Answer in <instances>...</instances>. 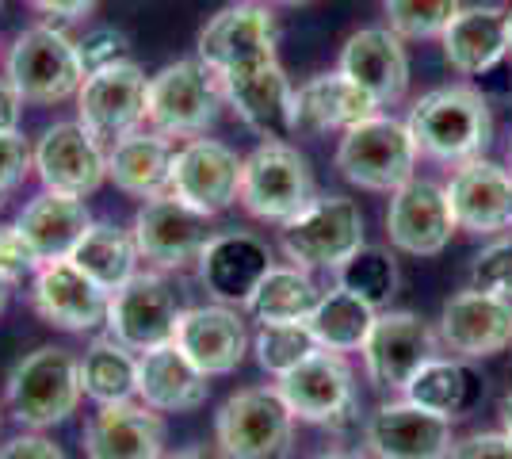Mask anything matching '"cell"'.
<instances>
[{"mask_svg":"<svg viewBox=\"0 0 512 459\" xmlns=\"http://www.w3.org/2000/svg\"><path fill=\"white\" fill-rule=\"evenodd\" d=\"M417 150L444 161V165H463L482 157V150L493 138L490 100L470 85H444L425 92L406 119Z\"/></svg>","mask_w":512,"mask_h":459,"instance_id":"obj_1","label":"cell"},{"mask_svg":"<svg viewBox=\"0 0 512 459\" xmlns=\"http://www.w3.org/2000/svg\"><path fill=\"white\" fill-rule=\"evenodd\" d=\"M81 356L58 345H39L16 360L4 379V406L20 425L43 433L62 425L81 406Z\"/></svg>","mask_w":512,"mask_h":459,"instance_id":"obj_2","label":"cell"},{"mask_svg":"<svg viewBox=\"0 0 512 459\" xmlns=\"http://www.w3.org/2000/svg\"><path fill=\"white\" fill-rule=\"evenodd\" d=\"M226 104L222 81L199 58H180L150 77L146 92V123L161 138H203L218 123Z\"/></svg>","mask_w":512,"mask_h":459,"instance_id":"obj_3","label":"cell"},{"mask_svg":"<svg viewBox=\"0 0 512 459\" xmlns=\"http://www.w3.org/2000/svg\"><path fill=\"white\" fill-rule=\"evenodd\" d=\"M417 142L402 119H390V115H371L356 123L352 131L341 134L337 142V173L356 184L363 192H398L402 184L413 180V169H417Z\"/></svg>","mask_w":512,"mask_h":459,"instance_id":"obj_4","label":"cell"},{"mask_svg":"<svg viewBox=\"0 0 512 459\" xmlns=\"http://www.w3.org/2000/svg\"><path fill=\"white\" fill-rule=\"evenodd\" d=\"M4 77L23 96V104H62L85 85L77 43L54 23H35L12 39L4 54Z\"/></svg>","mask_w":512,"mask_h":459,"instance_id":"obj_5","label":"cell"},{"mask_svg":"<svg viewBox=\"0 0 512 459\" xmlns=\"http://www.w3.org/2000/svg\"><path fill=\"white\" fill-rule=\"evenodd\" d=\"M214 444L226 459H287L295 414L276 387H241L214 417Z\"/></svg>","mask_w":512,"mask_h":459,"instance_id":"obj_6","label":"cell"},{"mask_svg":"<svg viewBox=\"0 0 512 459\" xmlns=\"http://www.w3.org/2000/svg\"><path fill=\"white\" fill-rule=\"evenodd\" d=\"M318 199L314 173L291 142H260L241 161V196L237 203L260 222H291Z\"/></svg>","mask_w":512,"mask_h":459,"instance_id":"obj_7","label":"cell"},{"mask_svg":"<svg viewBox=\"0 0 512 459\" xmlns=\"http://www.w3.org/2000/svg\"><path fill=\"white\" fill-rule=\"evenodd\" d=\"M363 245V211L348 196H318L302 215L279 226V249L306 272L341 268Z\"/></svg>","mask_w":512,"mask_h":459,"instance_id":"obj_8","label":"cell"},{"mask_svg":"<svg viewBox=\"0 0 512 459\" xmlns=\"http://www.w3.org/2000/svg\"><path fill=\"white\" fill-rule=\"evenodd\" d=\"M226 108L264 142H287L295 134V85L287 69L272 58H256L237 69H226L222 77Z\"/></svg>","mask_w":512,"mask_h":459,"instance_id":"obj_9","label":"cell"},{"mask_svg":"<svg viewBox=\"0 0 512 459\" xmlns=\"http://www.w3.org/2000/svg\"><path fill=\"white\" fill-rule=\"evenodd\" d=\"M363 375L379 391H406V383L440 356V337L413 310H379L363 341Z\"/></svg>","mask_w":512,"mask_h":459,"instance_id":"obj_10","label":"cell"},{"mask_svg":"<svg viewBox=\"0 0 512 459\" xmlns=\"http://www.w3.org/2000/svg\"><path fill=\"white\" fill-rule=\"evenodd\" d=\"M130 234H134V245H138V257L153 264V272H172V268L199 261V253L214 238L211 215H199L195 207L180 203L169 192L142 199Z\"/></svg>","mask_w":512,"mask_h":459,"instance_id":"obj_11","label":"cell"},{"mask_svg":"<svg viewBox=\"0 0 512 459\" xmlns=\"http://www.w3.org/2000/svg\"><path fill=\"white\" fill-rule=\"evenodd\" d=\"M241 161L237 150L214 138H188L180 150H172L169 196L195 207L199 215H222L241 196Z\"/></svg>","mask_w":512,"mask_h":459,"instance_id":"obj_12","label":"cell"},{"mask_svg":"<svg viewBox=\"0 0 512 459\" xmlns=\"http://www.w3.org/2000/svg\"><path fill=\"white\" fill-rule=\"evenodd\" d=\"M180 303L161 272H138L107 299V329L130 352H150L169 345L180 322Z\"/></svg>","mask_w":512,"mask_h":459,"instance_id":"obj_13","label":"cell"},{"mask_svg":"<svg viewBox=\"0 0 512 459\" xmlns=\"http://www.w3.org/2000/svg\"><path fill=\"white\" fill-rule=\"evenodd\" d=\"M146 92L150 77L138 62H119L85 77L77 92V123L100 142H119L127 134L142 131L146 123Z\"/></svg>","mask_w":512,"mask_h":459,"instance_id":"obj_14","label":"cell"},{"mask_svg":"<svg viewBox=\"0 0 512 459\" xmlns=\"http://www.w3.org/2000/svg\"><path fill=\"white\" fill-rule=\"evenodd\" d=\"M276 391L295 421L306 425H337L356 410V375L341 352L318 349L299 368L279 375Z\"/></svg>","mask_w":512,"mask_h":459,"instance_id":"obj_15","label":"cell"},{"mask_svg":"<svg viewBox=\"0 0 512 459\" xmlns=\"http://www.w3.org/2000/svg\"><path fill=\"white\" fill-rule=\"evenodd\" d=\"M272 54H276V16L260 0H237L230 8L214 12L195 43V58L211 66L218 77L226 69L272 58Z\"/></svg>","mask_w":512,"mask_h":459,"instance_id":"obj_16","label":"cell"},{"mask_svg":"<svg viewBox=\"0 0 512 459\" xmlns=\"http://www.w3.org/2000/svg\"><path fill=\"white\" fill-rule=\"evenodd\" d=\"M455 215L444 184L436 180H409L398 192H390V207H386V238L398 253L409 257H436L448 249L451 234H455Z\"/></svg>","mask_w":512,"mask_h":459,"instance_id":"obj_17","label":"cell"},{"mask_svg":"<svg viewBox=\"0 0 512 459\" xmlns=\"http://www.w3.org/2000/svg\"><path fill=\"white\" fill-rule=\"evenodd\" d=\"M35 176L43 180L46 192L81 199L92 196L107 180L104 142L92 138L77 119L73 123H54L35 142Z\"/></svg>","mask_w":512,"mask_h":459,"instance_id":"obj_18","label":"cell"},{"mask_svg":"<svg viewBox=\"0 0 512 459\" xmlns=\"http://www.w3.org/2000/svg\"><path fill=\"white\" fill-rule=\"evenodd\" d=\"M440 345L459 360H486L512 345V303L486 291H455L440 310Z\"/></svg>","mask_w":512,"mask_h":459,"instance_id":"obj_19","label":"cell"},{"mask_svg":"<svg viewBox=\"0 0 512 459\" xmlns=\"http://www.w3.org/2000/svg\"><path fill=\"white\" fill-rule=\"evenodd\" d=\"M107 295L96 280H88L77 264L46 261L31 276V306L46 326L65 329V333H92L107 322Z\"/></svg>","mask_w":512,"mask_h":459,"instance_id":"obj_20","label":"cell"},{"mask_svg":"<svg viewBox=\"0 0 512 459\" xmlns=\"http://www.w3.org/2000/svg\"><path fill=\"white\" fill-rule=\"evenodd\" d=\"M172 341L207 379L237 372L249 345H253L241 310L222 303L188 306L180 314V322H176V337Z\"/></svg>","mask_w":512,"mask_h":459,"instance_id":"obj_21","label":"cell"},{"mask_svg":"<svg viewBox=\"0 0 512 459\" xmlns=\"http://www.w3.org/2000/svg\"><path fill=\"white\" fill-rule=\"evenodd\" d=\"M199 280L207 287L214 303L222 306H249L253 291L272 268V249L268 241L249 234V230H226L207 241L199 253Z\"/></svg>","mask_w":512,"mask_h":459,"instance_id":"obj_22","label":"cell"},{"mask_svg":"<svg viewBox=\"0 0 512 459\" xmlns=\"http://www.w3.org/2000/svg\"><path fill=\"white\" fill-rule=\"evenodd\" d=\"M444 192H448L451 215H455L459 230L490 238V234H501L512 226V173L486 157L455 165Z\"/></svg>","mask_w":512,"mask_h":459,"instance_id":"obj_23","label":"cell"},{"mask_svg":"<svg viewBox=\"0 0 512 459\" xmlns=\"http://www.w3.org/2000/svg\"><path fill=\"white\" fill-rule=\"evenodd\" d=\"M363 440L375 459H444L451 448V421L398 398L367 417Z\"/></svg>","mask_w":512,"mask_h":459,"instance_id":"obj_24","label":"cell"},{"mask_svg":"<svg viewBox=\"0 0 512 459\" xmlns=\"http://www.w3.org/2000/svg\"><path fill=\"white\" fill-rule=\"evenodd\" d=\"M348 81L375 96L379 108H390L398 100H406L409 88V54L406 39H398L390 27H360L356 35H348L337 62Z\"/></svg>","mask_w":512,"mask_h":459,"instance_id":"obj_25","label":"cell"},{"mask_svg":"<svg viewBox=\"0 0 512 459\" xmlns=\"http://www.w3.org/2000/svg\"><path fill=\"white\" fill-rule=\"evenodd\" d=\"M81 440L88 459H165V421L146 402L100 406Z\"/></svg>","mask_w":512,"mask_h":459,"instance_id":"obj_26","label":"cell"},{"mask_svg":"<svg viewBox=\"0 0 512 459\" xmlns=\"http://www.w3.org/2000/svg\"><path fill=\"white\" fill-rule=\"evenodd\" d=\"M379 100L367 96L356 81L337 73H318L306 85L295 88V134L352 131L356 123L379 115Z\"/></svg>","mask_w":512,"mask_h":459,"instance_id":"obj_27","label":"cell"},{"mask_svg":"<svg viewBox=\"0 0 512 459\" xmlns=\"http://www.w3.org/2000/svg\"><path fill=\"white\" fill-rule=\"evenodd\" d=\"M211 383L195 368L176 341L138 352V402L157 414H192L207 402Z\"/></svg>","mask_w":512,"mask_h":459,"instance_id":"obj_28","label":"cell"},{"mask_svg":"<svg viewBox=\"0 0 512 459\" xmlns=\"http://www.w3.org/2000/svg\"><path fill=\"white\" fill-rule=\"evenodd\" d=\"M444 58L455 73L478 77L490 73L505 54H509V27H505V8L497 4H478V8H459V16L448 23L440 35Z\"/></svg>","mask_w":512,"mask_h":459,"instance_id":"obj_29","label":"cell"},{"mask_svg":"<svg viewBox=\"0 0 512 459\" xmlns=\"http://www.w3.org/2000/svg\"><path fill=\"white\" fill-rule=\"evenodd\" d=\"M20 234L27 238V245L35 249L39 261H65L77 241L85 238V230L92 226L85 199L81 196H62V192H39L27 207L20 211Z\"/></svg>","mask_w":512,"mask_h":459,"instance_id":"obj_30","label":"cell"},{"mask_svg":"<svg viewBox=\"0 0 512 459\" xmlns=\"http://www.w3.org/2000/svg\"><path fill=\"white\" fill-rule=\"evenodd\" d=\"M169 165H172V146L169 138L157 131H134L119 138L107 150V176L115 180L119 192L134 199H153L169 192Z\"/></svg>","mask_w":512,"mask_h":459,"instance_id":"obj_31","label":"cell"},{"mask_svg":"<svg viewBox=\"0 0 512 459\" xmlns=\"http://www.w3.org/2000/svg\"><path fill=\"white\" fill-rule=\"evenodd\" d=\"M402 398L436 417H463L478 398V375L459 356H432L421 372L406 383Z\"/></svg>","mask_w":512,"mask_h":459,"instance_id":"obj_32","label":"cell"},{"mask_svg":"<svg viewBox=\"0 0 512 459\" xmlns=\"http://www.w3.org/2000/svg\"><path fill=\"white\" fill-rule=\"evenodd\" d=\"M69 261L111 295V291H119L127 284L130 276H138L142 257H138V245H134L130 230L115 226V222H92L85 230V238L77 241V249L69 253Z\"/></svg>","mask_w":512,"mask_h":459,"instance_id":"obj_33","label":"cell"},{"mask_svg":"<svg viewBox=\"0 0 512 459\" xmlns=\"http://www.w3.org/2000/svg\"><path fill=\"white\" fill-rule=\"evenodd\" d=\"M81 391L96 406H119L138 398V352L115 337H96L81 356Z\"/></svg>","mask_w":512,"mask_h":459,"instance_id":"obj_34","label":"cell"},{"mask_svg":"<svg viewBox=\"0 0 512 459\" xmlns=\"http://www.w3.org/2000/svg\"><path fill=\"white\" fill-rule=\"evenodd\" d=\"M318 299L321 291L310 280L306 268H299V264H272L245 310L260 326H268V322H310Z\"/></svg>","mask_w":512,"mask_h":459,"instance_id":"obj_35","label":"cell"},{"mask_svg":"<svg viewBox=\"0 0 512 459\" xmlns=\"http://www.w3.org/2000/svg\"><path fill=\"white\" fill-rule=\"evenodd\" d=\"M379 310L371 303H363L360 295L333 287V291H321L318 306L310 314V329H314V341L325 352H360L367 333L375 326Z\"/></svg>","mask_w":512,"mask_h":459,"instance_id":"obj_36","label":"cell"},{"mask_svg":"<svg viewBox=\"0 0 512 459\" xmlns=\"http://www.w3.org/2000/svg\"><path fill=\"white\" fill-rule=\"evenodd\" d=\"M337 287L360 295L363 303H371L375 310L386 306L398 291V261L379 249V245H360L348 261L337 268Z\"/></svg>","mask_w":512,"mask_h":459,"instance_id":"obj_37","label":"cell"},{"mask_svg":"<svg viewBox=\"0 0 512 459\" xmlns=\"http://www.w3.org/2000/svg\"><path fill=\"white\" fill-rule=\"evenodd\" d=\"M253 352L256 364L279 379L291 368H299L302 360H310L318 352V341H314L310 322H268V326L256 329Z\"/></svg>","mask_w":512,"mask_h":459,"instance_id":"obj_38","label":"cell"},{"mask_svg":"<svg viewBox=\"0 0 512 459\" xmlns=\"http://www.w3.org/2000/svg\"><path fill=\"white\" fill-rule=\"evenodd\" d=\"M459 8V0H383L386 27L398 39H440Z\"/></svg>","mask_w":512,"mask_h":459,"instance_id":"obj_39","label":"cell"},{"mask_svg":"<svg viewBox=\"0 0 512 459\" xmlns=\"http://www.w3.org/2000/svg\"><path fill=\"white\" fill-rule=\"evenodd\" d=\"M470 287L512 303V238L490 241L470 264Z\"/></svg>","mask_w":512,"mask_h":459,"instance_id":"obj_40","label":"cell"},{"mask_svg":"<svg viewBox=\"0 0 512 459\" xmlns=\"http://www.w3.org/2000/svg\"><path fill=\"white\" fill-rule=\"evenodd\" d=\"M77 58H81L85 77L100 73V69L119 66V62H130L127 31H119V27H111V23L92 27V31H85V39H77Z\"/></svg>","mask_w":512,"mask_h":459,"instance_id":"obj_41","label":"cell"},{"mask_svg":"<svg viewBox=\"0 0 512 459\" xmlns=\"http://www.w3.org/2000/svg\"><path fill=\"white\" fill-rule=\"evenodd\" d=\"M39 264L43 261H39L35 249L27 245V238L20 234V226H16V222H0V280L20 284V280L39 272Z\"/></svg>","mask_w":512,"mask_h":459,"instance_id":"obj_42","label":"cell"},{"mask_svg":"<svg viewBox=\"0 0 512 459\" xmlns=\"http://www.w3.org/2000/svg\"><path fill=\"white\" fill-rule=\"evenodd\" d=\"M27 173H35V146L16 134H0V203L20 188Z\"/></svg>","mask_w":512,"mask_h":459,"instance_id":"obj_43","label":"cell"},{"mask_svg":"<svg viewBox=\"0 0 512 459\" xmlns=\"http://www.w3.org/2000/svg\"><path fill=\"white\" fill-rule=\"evenodd\" d=\"M444 459H512V440L505 433H467L451 440Z\"/></svg>","mask_w":512,"mask_h":459,"instance_id":"obj_44","label":"cell"},{"mask_svg":"<svg viewBox=\"0 0 512 459\" xmlns=\"http://www.w3.org/2000/svg\"><path fill=\"white\" fill-rule=\"evenodd\" d=\"M0 459H69V456L50 437H43V433H20V437L0 444Z\"/></svg>","mask_w":512,"mask_h":459,"instance_id":"obj_45","label":"cell"},{"mask_svg":"<svg viewBox=\"0 0 512 459\" xmlns=\"http://www.w3.org/2000/svg\"><path fill=\"white\" fill-rule=\"evenodd\" d=\"M27 4L50 20H85L96 0H27Z\"/></svg>","mask_w":512,"mask_h":459,"instance_id":"obj_46","label":"cell"},{"mask_svg":"<svg viewBox=\"0 0 512 459\" xmlns=\"http://www.w3.org/2000/svg\"><path fill=\"white\" fill-rule=\"evenodd\" d=\"M23 119V96L12 88L8 77H0V134H16Z\"/></svg>","mask_w":512,"mask_h":459,"instance_id":"obj_47","label":"cell"},{"mask_svg":"<svg viewBox=\"0 0 512 459\" xmlns=\"http://www.w3.org/2000/svg\"><path fill=\"white\" fill-rule=\"evenodd\" d=\"M165 459H226L218 448H207V444H195V448H184V452H176V456H165Z\"/></svg>","mask_w":512,"mask_h":459,"instance_id":"obj_48","label":"cell"},{"mask_svg":"<svg viewBox=\"0 0 512 459\" xmlns=\"http://www.w3.org/2000/svg\"><path fill=\"white\" fill-rule=\"evenodd\" d=\"M501 433L512 440V391L501 398Z\"/></svg>","mask_w":512,"mask_h":459,"instance_id":"obj_49","label":"cell"},{"mask_svg":"<svg viewBox=\"0 0 512 459\" xmlns=\"http://www.w3.org/2000/svg\"><path fill=\"white\" fill-rule=\"evenodd\" d=\"M8 295H12V284L0 280V314H4V306H8Z\"/></svg>","mask_w":512,"mask_h":459,"instance_id":"obj_50","label":"cell"},{"mask_svg":"<svg viewBox=\"0 0 512 459\" xmlns=\"http://www.w3.org/2000/svg\"><path fill=\"white\" fill-rule=\"evenodd\" d=\"M318 459H360V456H348V452H325V456Z\"/></svg>","mask_w":512,"mask_h":459,"instance_id":"obj_51","label":"cell"},{"mask_svg":"<svg viewBox=\"0 0 512 459\" xmlns=\"http://www.w3.org/2000/svg\"><path fill=\"white\" fill-rule=\"evenodd\" d=\"M505 27H509V54H512V8H505Z\"/></svg>","mask_w":512,"mask_h":459,"instance_id":"obj_52","label":"cell"},{"mask_svg":"<svg viewBox=\"0 0 512 459\" xmlns=\"http://www.w3.org/2000/svg\"><path fill=\"white\" fill-rule=\"evenodd\" d=\"M276 4H310V0H276Z\"/></svg>","mask_w":512,"mask_h":459,"instance_id":"obj_53","label":"cell"},{"mask_svg":"<svg viewBox=\"0 0 512 459\" xmlns=\"http://www.w3.org/2000/svg\"><path fill=\"white\" fill-rule=\"evenodd\" d=\"M509 157H512V142H509Z\"/></svg>","mask_w":512,"mask_h":459,"instance_id":"obj_54","label":"cell"},{"mask_svg":"<svg viewBox=\"0 0 512 459\" xmlns=\"http://www.w3.org/2000/svg\"><path fill=\"white\" fill-rule=\"evenodd\" d=\"M0 8H4V0H0Z\"/></svg>","mask_w":512,"mask_h":459,"instance_id":"obj_55","label":"cell"}]
</instances>
